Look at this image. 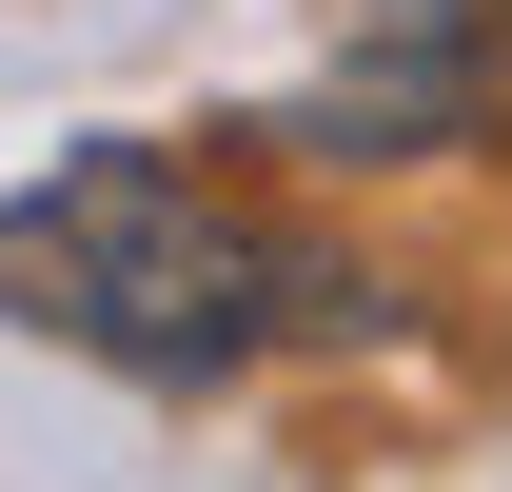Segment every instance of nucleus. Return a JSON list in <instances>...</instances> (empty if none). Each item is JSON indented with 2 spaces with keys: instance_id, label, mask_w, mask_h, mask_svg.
I'll return each mask as SVG.
<instances>
[{
  "instance_id": "2",
  "label": "nucleus",
  "mask_w": 512,
  "mask_h": 492,
  "mask_svg": "<svg viewBox=\"0 0 512 492\" xmlns=\"http://www.w3.org/2000/svg\"><path fill=\"white\" fill-rule=\"evenodd\" d=\"M493 40H512V0H493Z\"/></svg>"
},
{
  "instance_id": "1",
  "label": "nucleus",
  "mask_w": 512,
  "mask_h": 492,
  "mask_svg": "<svg viewBox=\"0 0 512 492\" xmlns=\"http://www.w3.org/2000/svg\"><path fill=\"white\" fill-rule=\"evenodd\" d=\"M0 335H60L138 394H197V374H256L296 335H375V296L335 256H276L178 138H79L0 197Z\"/></svg>"
}]
</instances>
